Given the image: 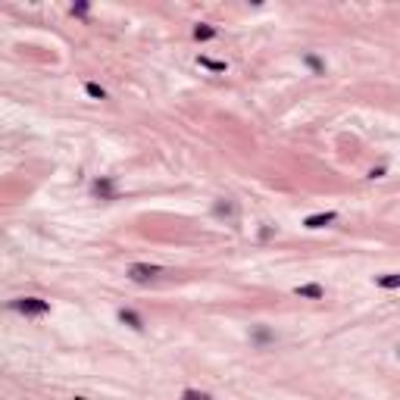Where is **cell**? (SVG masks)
<instances>
[{
  "mask_svg": "<svg viewBox=\"0 0 400 400\" xmlns=\"http://www.w3.org/2000/svg\"><path fill=\"white\" fill-rule=\"evenodd\" d=\"M119 322H125V325H129V329H135V332L144 329V319H141L135 310H119Z\"/></svg>",
  "mask_w": 400,
  "mask_h": 400,
  "instance_id": "obj_6",
  "label": "cell"
},
{
  "mask_svg": "<svg viewBox=\"0 0 400 400\" xmlns=\"http://www.w3.org/2000/svg\"><path fill=\"white\" fill-rule=\"evenodd\" d=\"M159 275V266H150V263H132L129 266V278L132 282H150Z\"/></svg>",
  "mask_w": 400,
  "mask_h": 400,
  "instance_id": "obj_2",
  "label": "cell"
},
{
  "mask_svg": "<svg viewBox=\"0 0 400 400\" xmlns=\"http://www.w3.org/2000/svg\"><path fill=\"white\" fill-rule=\"evenodd\" d=\"M10 310L22 313V316H44V313H50V303L41 297H19V300L10 303Z\"/></svg>",
  "mask_w": 400,
  "mask_h": 400,
  "instance_id": "obj_1",
  "label": "cell"
},
{
  "mask_svg": "<svg viewBox=\"0 0 400 400\" xmlns=\"http://www.w3.org/2000/svg\"><path fill=\"white\" fill-rule=\"evenodd\" d=\"M85 91H88V97H94V100H106V91L97 82H85Z\"/></svg>",
  "mask_w": 400,
  "mask_h": 400,
  "instance_id": "obj_8",
  "label": "cell"
},
{
  "mask_svg": "<svg viewBox=\"0 0 400 400\" xmlns=\"http://www.w3.org/2000/svg\"><path fill=\"white\" fill-rule=\"evenodd\" d=\"M88 4H75V7H72V16H88Z\"/></svg>",
  "mask_w": 400,
  "mask_h": 400,
  "instance_id": "obj_13",
  "label": "cell"
},
{
  "mask_svg": "<svg viewBox=\"0 0 400 400\" xmlns=\"http://www.w3.org/2000/svg\"><path fill=\"white\" fill-rule=\"evenodd\" d=\"M197 63H200V66H207V69H213V72H225V63H222V60H210V57H197Z\"/></svg>",
  "mask_w": 400,
  "mask_h": 400,
  "instance_id": "obj_10",
  "label": "cell"
},
{
  "mask_svg": "<svg viewBox=\"0 0 400 400\" xmlns=\"http://www.w3.org/2000/svg\"><path fill=\"white\" fill-rule=\"evenodd\" d=\"M294 294L297 297H306V300H322L325 297V288L322 285H297Z\"/></svg>",
  "mask_w": 400,
  "mask_h": 400,
  "instance_id": "obj_5",
  "label": "cell"
},
{
  "mask_svg": "<svg viewBox=\"0 0 400 400\" xmlns=\"http://www.w3.org/2000/svg\"><path fill=\"white\" fill-rule=\"evenodd\" d=\"M253 338H257V341H272V332H266V329H260L257 335H253Z\"/></svg>",
  "mask_w": 400,
  "mask_h": 400,
  "instance_id": "obj_14",
  "label": "cell"
},
{
  "mask_svg": "<svg viewBox=\"0 0 400 400\" xmlns=\"http://www.w3.org/2000/svg\"><path fill=\"white\" fill-rule=\"evenodd\" d=\"M181 400H213L207 391H194V388H185L181 391Z\"/></svg>",
  "mask_w": 400,
  "mask_h": 400,
  "instance_id": "obj_11",
  "label": "cell"
},
{
  "mask_svg": "<svg viewBox=\"0 0 400 400\" xmlns=\"http://www.w3.org/2000/svg\"><path fill=\"white\" fill-rule=\"evenodd\" d=\"M338 219V213H316V216H306L303 225L306 228H325V225H332Z\"/></svg>",
  "mask_w": 400,
  "mask_h": 400,
  "instance_id": "obj_4",
  "label": "cell"
},
{
  "mask_svg": "<svg viewBox=\"0 0 400 400\" xmlns=\"http://www.w3.org/2000/svg\"><path fill=\"white\" fill-rule=\"evenodd\" d=\"M216 34H219V31H216L213 25H207V22H200V25L194 28V38H197V41H213Z\"/></svg>",
  "mask_w": 400,
  "mask_h": 400,
  "instance_id": "obj_7",
  "label": "cell"
},
{
  "mask_svg": "<svg viewBox=\"0 0 400 400\" xmlns=\"http://www.w3.org/2000/svg\"><path fill=\"white\" fill-rule=\"evenodd\" d=\"M378 285H381V288H397V285H400V275H394V272H391V275L378 278Z\"/></svg>",
  "mask_w": 400,
  "mask_h": 400,
  "instance_id": "obj_12",
  "label": "cell"
},
{
  "mask_svg": "<svg viewBox=\"0 0 400 400\" xmlns=\"http://www.w3.org/2000/svg\"><path fill=\"white\" fill-rule=\"evenodd\" d=\"M94 194L100 200H116V185H113V178H97L94 181Z\"/></svg>",
  "mask_w": 400,
  "mask_h": 400,
  "instance_id": "obj_3",
  "label": "cell"
},
{
  "mask_svg": "<svg viewBox=\"0 0 400 400\" xmlns=\"http://www.w3.org/2000/svg\"><path fill=\"white\" fill-rule=\"evenodd\" d=\"M303 63L310 66V69L316 72V75H325V63H322L319 57H313V53H306V57H303Z\"/></svg>",
  "mask_w": 400,
  "mask_h": 400,
  "instance_id": "obj_9",
  "label": "cell"
}]
</instances>
